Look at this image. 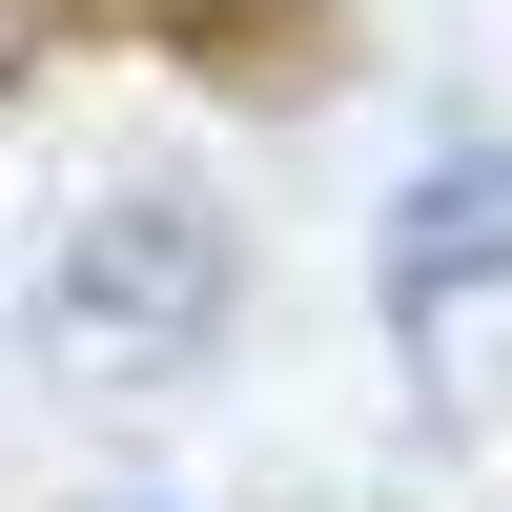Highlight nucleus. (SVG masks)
<instances>
[{"label":"nucleus","instance_id":"obj_1","mask_svg":"<svg viewBox=\"0 0 512 512\" xmlns=\"http://www.w3.org/2000/svg\"><path fill=\"white\" fill-rule=\"evenodd\" d=\"M205 308H226V246H205L185 205H103V226L62 246V287H41L62 349H185Z\"/></svg>","mask_w":512,"mask_h":512},{"label":"nucleus","instance_id":"obj_2","mask_svg":"<svg viewBox=\"0 0 512 512\" xmlns=\"http://www.w3.org/2000/svg\"><path fill=\"white\" fill-rule=\"evenodd\" d=\"M451 287H492V308H512V144L431 164V185L390 205V308H410V349L451 328Z\"/></svg>","mask_w":512,"mask_h":512}]
</instances>
